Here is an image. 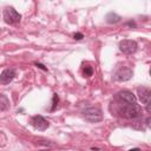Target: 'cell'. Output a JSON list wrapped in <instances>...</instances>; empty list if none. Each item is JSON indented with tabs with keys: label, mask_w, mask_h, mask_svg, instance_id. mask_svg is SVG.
I'll return each instance as SVG.
<instances>
[{
	"label": "cell",
	"mask_w": 151,
	"mask_h": 151,
	"mask_svg": "<svg viewBox=\"0 0 151 151\" xmlns=\"http://www.w3.org/2000/svg\"><path fill=\"white\" fill-rule=\"evenodd\" d=\"M132 76H133V72H132L131 68H129V67H120V68H118L114 72L113 78L117 81H127V80H130L132 78Z\"/></svg>",
	"instance_id": "5"
},
{
	"label": "cell",
	"mask_w": 151,
	"mask_h": 151,
	"mask_svg": "<svg viewBox=\"0 0 151 151\" xmlns=\"http://www.w3.org/2000/svg\"><path fill=\"white\" fill-rule=\"evenodd\" d=\"M73 38H74L76 40H80V39H83V38H84V35H83V33H74Z\"/></svg>",
	"instance_id": "14"
},
{
	"label": "cell",
	"mask_w": 151,
	"mask_h": 151,
	"mask_svg": "<svg viewBox=\"0 0 151 151\" xmlns=\"http://www.w3.org/2000/svg\"><path fill=\"white\" fill-rule=\"evenodd\" d=\"M137 48H138V44L134 40L124 39L119 42V50L125 54H132L137 51Z\"/></svg>",
	"instance_id": "4"
},
{
	"label": "cell",
	"mask_w": 151,
	"mask_h": 151,
	"mask_svg": "<svg viewBox=\"0 0 151 151\" xmlns=\"http://www.w3.org/2000/svg\"><path fill=\"white\" fill-rule=\"evenodd\" d=\"M9 106V101H8V98L5 96V94H0V112L1 111H5L7 110Z\"/></svg>",
	"instance_id": "11"
},
{
	"label": "cell",
	"mask_w": 151,
	"mask_h": 151,
	"mask_svg": "<svg viewBox=\"0 0 151 151\" xmlns=\"http://www.w3.org/2000/svg\"><path fill=\"white\" fill-rule=\"evenodd\" d=\"M15 77V71L13 68H6L0 73V83L2 85L9 84Z\"/></svg>",
	"instance_id": "8"
},
{
	"label": "cell",
	"mask_w": 151,
	"mask_h": 151,
	"mask_svg": "<svg viewBox=\"0 0 151 151\" xmlns=\"http://www.w3.org/2000/svg\"><path fill=\"white\" fill-rule=\"evenodd\" d=\"M4 20L7 24H17L21 20V15L13 8V7H6L4 11Z\"/></svg>",
	"instance_id": "3"
},
{
	"label": "cell",
	"mask_w": 151,
	"mask_h": 151,
	"mask_svg": "<svg viewBox=\"0 0 151 151\" xmlns=\"http://www.w3.org/2000/svg\"><path fill=\"white\" fill-rule=\"evenodd\" d=\"M83 74H84V77H91L93 74V68L90 65H85L83 68Z\"/></svg>",
	"instance_id": "12"
},
{
	"label": "cell",
	"mask_w": 151,
	"mask_h": 151,
	"mask_svg": "<svg viewBox=\"0 0 151 151\" xmlns=\"http://www.w3.org/2000/svg\"><path fill=\"white\" fill-rule=\"evenodd\" d=\"M83 118L90 123H99L103 120L104 116H103V111L100 110V107L98 106H90L86 107L85 110H83L81 112Z\"/></svg>",
	"instance_id": "1"
},
{
	"label": "cell",
	"mask_w": 151,
	"mask_h": 151,
	"mask_svg": "<svg viewBox=\"0 0 151 151\" xmlns=\"http://www.w3.org/2000/svg\"><path fill=\"white\" fill-rule=\"evenodd\" d=\"M120 15H118L117 13H114V12H110V13H107L106 14V21L109 22V24H117V22H119L120 21Z\"/></svg>",
	"instance_id": "10"
},
{
	"label": "cell",
	"mask_w": 151,
	"mask_h": 151,
	"mask_svg": "<svg viewBox=\"0 0 151 151\" xmlns=\"http://www.w3.org/2000/svg\"><path fill=\"white\" fill-rule=\"evenodd\" d=\"M29 123H31V125H32L35 130H39V131H44V130H46V129L50 126L48 122H47L42 116H39V114L33 116V117L31 118Z\"/></svg>",
	"instance_id": "7"
},
{
	"label": "cell",
	"mask_w": 151,
	"mask_h": 151,
	"mask_svg": "<svg viewBox=\"0 0 151 151\" xmlns=\"http://www.w3.org/2000/svg\"><path fill=\"white\" fill-rule=\"evenodd\" d=\"M117 98H118L122 103L127 104V105H134V104H137V98H136V96H134L132 92L127 91V90L119 91V92L117 93Z\"/></svg>",
	"instance_id": "6"
},
{
	"label": "cell",
	"mask_w": 151,
	"mask_h": 151,
	"mask_svg": "<svg viewBox=\"0 0 151 151\" xmlns=\"http://www.w3.org/2000/svg\"><path fill=\"white\" fill-rule=\"evenodd\" d=\"M130 151H139V149H137V147H136V149H131Z\"/></svg>",
	"instance_id": "16"
},
{
	"label": "cell",
	"mask_w": 151,
	"mask_h": 151,
	"mask_svg": "<svg viewBox=\"0 0 151 151\" xmlns=\"http://www.w3.org/2000/svg\"><path fill=\"white\" fill-rule=\"evenodd\" d=\"M35 66H37V67H39V68H42V70H45V71L47 70V68H46V67H44V65H41V64H35Z\"/></svg>",
	"instance_id": "15"
},
{
	"label": "cell",
	"mask_w": 151,
	"mask_h": 151,
	"mask_svg": "<svg viewBox=\"0 0 151 151\" xmlns=\"http://www.w3.org/2000/svg\"><path fill=\"white\" fill-rule=\"evenodd\" d=\"M150 94H151V90L149 87H139L138 88V96L139 99L142 100V103L144 105L150 104Z\"/></svg>",
	"instance_id": "9"
},
{
	"label": "cell",
	"mask_w": 151,
	"mask_h": 151,
	"mask_svg": "<svg viewBox=\"0 0 151 151\" xmlns=\"http://www.w3.org/2000/svg\"><path fill=\"white\" fill-rule=\"evenodd\" d=\"M119 113H120V116H123L127 119H134L140 116V109L137 104H134V105L123 104V106L119 107Z\"/></svg>",
	"instance_id": "2"
},
{
	"label": "cell",
	"mask_w": 151,
	"mask_h": 151,
	"mask_svg": "<svg viewBox=\"0 0 151 151\" xmlns=\"http://www.w3.org/2000/svg\"><path fill=\"white\" fill-rule=\"evenodd\" d=\"M58 100H59L58 96H57V94H54V96H53V106H52V110H54V109H55V105L58 104Z\"/></svg>",
	"instance_id": "13"
}]
</instances>
